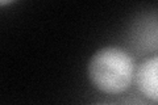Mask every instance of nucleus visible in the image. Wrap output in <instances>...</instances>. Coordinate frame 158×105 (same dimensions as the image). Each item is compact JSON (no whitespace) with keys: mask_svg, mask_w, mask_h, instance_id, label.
<instances>
[{"mask_svg":"<svg viewBox=\"0 0 158 105\" xmlns=\"http://www.w3.org/2000/svg\"><path fill=\"white\" fill-rule=\"evenodd\" d=\"M88 78L99 91L121 93L135 78V62L124 49L106 46L94 54L87 67Z\"/></svg>","mask_w":158,"mask_h":105,"instance_id":"1","label":"nucleus"},{"mask_svg":"<svg viewBox=\"0 0 158 105\" xmlns=\"http://www.w3.org/2000/svg\"><path fill=\"white\" fill-rule=\"evenodd\" d=\"M96 105H116V104H111V103H102V104H96Z\"/></svg>","mask_w":158,"mask_h":105,"instance_id":"3","label":"nucleus"},{"mask_svg":"<svg viewBox=\"0 0 158 105\" xmlns=\"http://www.w3.org/2000/svg\"><path fill=\"white\" fill-rule=\"evenodd\" d=\"M140 92L152 101L158 103V55L145 59L135 74Z\"/></svg>","mask_w":158,"mask_h":105,"instance_id":"2","label":"nucleus"}]
</instances>
